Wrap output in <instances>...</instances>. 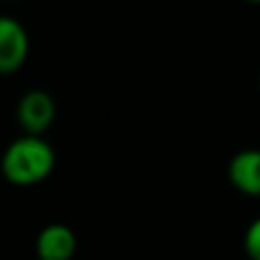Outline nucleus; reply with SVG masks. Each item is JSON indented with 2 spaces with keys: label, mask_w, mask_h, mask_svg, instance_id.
Masks as SVG:
<instances>
[{
  "label": "nucleus",
  "mask_w": 260,
  "mask_h": 260,
  "mask_svg": "<svg viewBox=\"0 0 260 260\" xmlns=\"http://www.w3.org/2000/svg\"><path fill=\"white\" fill-rule=\"evenodd\" d=\"M55 160V150L45 138L22 134L2 152L0 173L16 187H30L45 181L53 173Z\"/></svg>",
  "instance_id": "obj_1"
},
{
  "label": "nucleus",
  "mask_w": 260,
  "mask_h": 260,
  "mask_svg": "<svg viewBox=\"0 0 260 260\" xmlns=\"http://www.w3.org/2000/svg\"><path fill=\"white\" fill-rule=\"evenodd\" d=\"M57 116V106L51 93L45 89H30L20 95L16 104V122L24 134L43 136Z\"/></svg>",
  "instance_id": "obj_2"
},
{
  "label": "nucleus",
  "mask_w": 260,
  "mask_h": 260,
  "mask_svg": "<svg viewBox=\"0 0 260 260\" xmlns=\"http://www.w3.org/2000/svg\"><path fill=\"white\" fill-rule=\"evenodd\" d=\"M28 57V32L14 16L0 14V75L16 73Z\"/></svg>",
  "instance_id": "obj_3"
},
{
  "label": "nucleus",
  "mask_w": 260,
  "mask_h": 260,
  "mask_svg": "<svg viewBox=\"0 0 260 260\" xmlns=\"http://www.w3.org/2000/svg\"><path fill=\"white\" fill-rule=\"evenodd\" d=\"M232 187L248 197H260V148H242L228 162Z\"/></svg>",
  "instance_id": "obj_4"
},
{
  "label": "nucleus",
  "mask_w": 260,
  "mask_h": 260,
  "mask_svg": "<svg viewBox=\"0 0 260 260\" xmlns=\"http://www.w3.org/2000/svg\"><path fill=\"white\" fill-rule=\"evenodd\" d=\"M75 250V232L65 223H49L37 234L35 252L39 260H71Z\"/></svg>",
  "instance_id": "obj_5"
},
{
  "label": "nucleus",
  "mask_w": 260,
  "mask_h": 260,
  "mask_svg": "<svg viewBox=\"0 0 260 260\" xmlns=\"http://www.w3.org/2000/svg\"><path fill=\"white\" fill-rule=\"evenodd\" d=\"M244 252L248 260H260V215L244 232Z\"/></svg>",
  "instance_id": "obj_6"
},
{
  "label": "nucleus",
  "mask_w": 260,
  "mask_h": 260,
  "mask_svg": "<svg viewBox=\"0 0 260 260\" xmlns=\"http://www.w3.org/2000/svg\"><path fill=\"white\" fill-rule=\"evenodd\" d=\"M244 2H250V4H260V0H244Z\"/></svg>",
  "instance_id": "obj_7"
},
{
  "label": "nucleus",
  "mask_w": 260,
  "mask_h": 260,
  "mask_svg": "<svg viewBox=\"0 0 260 260\" xmlns=\"http://www.w3.org/2000/svg\"><path fill=\"white\" fill-rule=\"evenodd\" d=\"M258 91H260V75H258Z\"/></svg>",
  "instance_id": "obj_8"
}]
</instances>
